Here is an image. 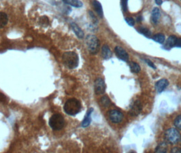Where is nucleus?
<instances>
[{
	"mask_svg": "<svg viewBox=\"0 0 181 153\" xmlns=\"http://www.w3.org/2000/svg\"><path fill=\"white\" fill-rule=\"evenodd\" d=\"M81 107L80 102L79 100H77L76 99L72 98L69 99V100L65 103L63 108L65 112L67 114L70 116H75L80 112Z\"/></svg>",
	"mask_w": 181,
	"mask_h": 153,
	"instance_id": "obj_1",
	"label": "nucleus"
},
{
	"mask_svg": "<svg viewBox=\"0 0 181 153\" xmlns=\"http://www.w3.org/2000/svg\"><path fill=\"white\" fill-rule=\"evenodd\" d=\"M62 59L63 63L69 69H75L78 67L79 63V58L77 54L74 52H65Z\"/></svg>",
	"mask_w": 181,
	"mask_h": 153,
	"instance_id": "obj_2",
	"label": "nucleus"
},
{
	"mask_svg": "<svg viewBox=\"0 0 181 153\" xmlns=\"http://www.w3.org/2000/svg\"><path fill=\"white\" fill-rule=\"evenodd\" d=\"M49 125L53 130H61L62 129L65 125V120L61 114H53L49 119Z\"/></svg>",
	"mask_w": 181,
	"mask_h": 153,
	"instance_id": "obj_3",
	"label": "nucleus"
},
{
	"mask_svg": "<svg viewBox=\"0 0 181 153\" xmlns=\"http://www.w3.org/2000/svg\"><path fill=\"white\" fill-rule=\"evenodd\" d=\"M86 44H87L89 52L93 54H96L100 48V41L96 36L88 35L86 38Z\"/></svg>",
	"mask_w": 181,
	"mask_h": 153,
	"instance_id": "obj_4",
	"label": "nucleus"
},
{
	"mask_svg": "<svg viewBox=\"0 0 181 153\" xmlns=\"http://www.w3.org/2000/svg\"><path fill=\"white\" fill-rule=\"evenodd\" d=\"M165 137L168 142L172 144H175L178 143V142L179 141L180 138V135L177 129H174V128H170V129L166 130Z\"/></svg>",
	"mask_w": 181,
	"mask_h": 153,
	"instance_id": "obj_5",
	"label": "nucleus"
},
{
	"mask_svg": "<svg viewBox=\"0 0 181 153\" xmlns=\"http://www.w3.org/2000/svg\"><path fill=\"white\" fill-rule=\"evenodd\" d=\"M95 92L97 95H101L106 91V84L104 80L99 78L95 81L94 85Z\"/></svg>",
	"mask_w": 181,
	"mask_h": 153,
	"instance_id": "obj_6",
	"label": "nucleus"
},
{
	"mask_svg": "<svg viewBox=\"0 0 181 153\" xmlns=\"http://www.w3.org/2000/svg\"><path fill=\"white\" fill-rule=\"evenodd\" d=\"M109 117L110 121L114 123H119L123 121V114L121 113L120 111L117 110H111Z\"/></svg>",
	"mask_w": 181,
	"mask_h": 153,
	"instance_id": "obj_7",
	"label": "nucleus"
},
{
	"mask_svg": "<svg viewBox=\"0 0 181 153\" xmlns=\"http://www.w3.org/2000/svg\"><path fill=\"white\" fill-rule=\"evenodd\" d=\"M115 53H116L117 56L121 60L123 61H128L129 60V55L127 52L123 49V48L120 46H117L114 49Z\"/></svg>",
	"mask_w": 181,
	"mask_h": 153,
	"instance_id": "obj_8",
	"label": "nucleus"
},
{
	"mask_svg": "<svg viewBox=\"0 0 181 153\" xmlns=\"http://www.w3.org/2000/svg\"><path fill=\"white\" fill-rule=\"evenodd\" d=\"M142 103L140 101H136L134 103L131 107V109L130 110V114L131 116H138L140 113V112L142 110Z\"/></svg>",
	"mask_w": 181,
	"mask_h": 153,
	"instance_id": "obj_9",
	"label": "nucleus"
},
{
	"mask_svg": "<svg viewBox=\"0 0 181 153\" xmlns=\"http://www.w3.org/2000/svg\"><path fill=\"white\" fill-rule=\"evenodd\" d=\"M168 85H169L168 80L165 79V78H163V79L159 80L157 82V83L155 85V87L158 93H162L167 87Z\"/></svg>",
	"mask_w": 181,
	"mask_h": 153,
	"instance_id": "obj_10",
	"label": "nucleus"
},
{
	"mask_svg": "<svg viewBox=\"0 0 181 153\" xmlns=\"http://www.w3.org/2000/svg\"><path fill=\"white\" fill-rule=\"evenodd\" d=\"M70 25H71L72 30L74 31V32L75 33V34L76 35V36L78 37V38H80V39H83L84 38L85 34H84L83 31L81 30V29L80 28V27L76 23H74V22L71 23Z\"/></svg>",
	"mask_w": 181,
	"mask_h": 153,
	"instance_id": "obj_11",
	"label": "nucleus"
},
{
	"mask_svg": "<svg viewBox=\"0 0 181 153\" xmlns=\"http://www.w3.org/2000/svg\"><path fill=\"white\" fill-rule=\"evenodd\" d=\"M177 39L178 38L174 36H170L169 38H167L166 43L165 44V46L164 47H165L166 49H167V50H169V49L176 46V42H177Z\"/></svg>",
	"mask_w": 181,
	"mask_h": 153,
	"instance_id": "obj_12",
	"label": "nucleus"
},
{
	"mask_svg": "<svg viewBox=\"0 0 181 153\" xmlns=\"http://www.w3.org/2000/svg\"><path fill=\"white\" fill-rule=\"evenodd\" d=\"M160 16H161V14H160V10L159 8H153L151 14V20L153 24L157 25L159 23Z\"/></svg>",
	"mask_w": 181,
	"mask_h": 153,
	"instance_id": "obj_13",
	"label": "nucleus"
},
{
	"mask_svg": "<svg viewBox=\"0 0 181 153\" xmlns=\"http://www.w3.org/2000/svg\"><path fill=\"white\" fill-rule=\"evenodd\" d=\"M93 6L94 10H96L97 14H98V16H100V18H103V16H104V12H103L101 4L98 1H97V0H93Z\"/></svg>",
	"mask_w": 181,
	"mask_h": 153,
	"instance_id": "obj_14",
	"label": "nucleus"
},
{
	"mask_svg": "<svg viewBox=\"0 0 181 153\" xmlns=\"http://www.w3.org/2000/svg\"><path fill=\"white\" fill-rule=\"evenodd\" d=\"M93 111V108H89L87 113L86 114L85 117L83 119V121L82 123V127H87L89 126L90 122H91V117H90V115H91Z\"/></svg>",
	"mask_w": 181,
	"mask_h": 153,
	"instance_id": "obj_15",
	"label": "nucleus"
},
{
	"mask_svg": "<svg viewBox=\"0 0 181 153\" xmlns=\"http://www.w3.org/2000/svg\"><path fill=\"white\" fill-rule=\"evenodd\" d=\"M101 55L104 59H109L112 57V52L108 45H104L101 48Z\"/></svg>",
	"mask_w": 181,
	"mask_h": 153,
	"instance_id": "obj_16",
	"label": "nucleus"
},
{
	"mask_svg": "<svg viewBox=\"0 0 181 153\" xmlns=\"http://www.w3.org/2000/svg\"><path fill=\"white\" fill-rule=\"evenodd\" d=\"M63 2L68 5L72 6L75 8H81L83 6V3L80 0H63Z\"/></svg>",
	"mask_w": 181,
	"mask_h": 153,
	"instance_id": "obj_17",
	"label": "nucleus"
},
{
	"mask_svg": "<svg viewBox=\"0 0 181 153\" xmlns=\"http://www.w3.org/2000/svg\"><path fill=\"white\" fill-rule=\"evenodd\" d=\"M8 22V16L4 12H0V29L5 27Z\"/></svg>",
	"mask_w": 181,
	"mask_h": 153,
	"instance_id": "obj_18",
	"label": "nucleus"
},
{
	"mask_svg": "<svg viewBox=\"0 0 181 153\" xmlns=\"http://www.w3.org/2000/svg\"><path fill=\"white\" fill-rule=\"evenodd\" d=\"M138 31L141 34L144 35L145 36H146V38H149L151 37V31L149 30V29H147L145 27H140L138 29Z\"/></svg>",
	"mask_w": 181,
	"mask_h": 153,
	"instance_id": "obj_19",
	"label": "nucleus"
},
{
	"mask_svg": "<svg viewBox=\"0 0 181 153\" xmlns=\"http://www.w3.org/2000/svg\"><path fill=\"white\" fill-rule=\"evenodd\" d=\"M129 68L131 72L134 73H136V74L140 72V69H141L140 65L138 63H135V62H131V63H129Z\"/></svg>",
	"mask_w": 181,
	"mask_h": 153,
	"instance_id": "obj_20",
	"label": "nucleus"
},
{
	"mask_svg": "<svg viewBox=\"0 0 181 153\" xmlns=\"http://www.w3.org/2000/svg\"><path fill=\"white\" fill-rule=\"evenodd\" d=\"M165 36L162 34H157L153 37V40L159 44H163L165 42Z\"/></svg>",
	"mask_w": 181,
	"mask_h": 153,
	"instance_id": "obj_21",
	"label": "nucleus"
},
{
	"mask_svg": "<svg viewBox=\"0 0 181 153\" xmlns=\"http://www.w3.org/2000/svg\"><path fill=\"white\" fill-rule=\"evenodd\" d=\"M167 145L166 143H161L156 148L157 152H167Z\"/></svg>",
	"mask_w": 181,
	"mask_h": 153,
	"instance_id": "obj_22",
	"label": "nucleus"
},
{
	"mask_svg": "<svg viewBox=\"0 0 181 153\" xmlns=\"http://www.w3.org/2000/svg\"><path fill=\"white\" fill-rule=\"evenodd\" d=\"M100 102H101V104L104 107H108L110 105V100L107 96H104L101 97Z\"/></svg>",
	"mask_w": 181,
	"mask_h": 153,
	"instance_id": "obj_23",
	"label": "nucleus"
},
{
	"mask_svg": "<svg viewBox=\"0 0 181 153\" xmlns=\"http://www.w3.org/2000/svg\"><path fill=\"white\" fill-rule=\"evenodd\" d=\"M174 125L178 129L181 130V115L178 116L174 121Z\"/></svg>",
	"mask_w": 181,
	"mask_h": 153,
	"instance_id": "obj_24",
	"label": "nucleus"
},
{
	"mask_svg": "<svg viewBox=\"0 0 181 153\" xmlns=\"http://www.w3.org/2000/svg\"><path fill=\"white\" fill-rule=\"evenodd\" d=\"M127 2L128 0H121V7L124 12H127Z\"/></svg>",
	"mask_w": 181,
	"mask_h": 153,
	"instance_id": "obj_25",
	"label": "nucleus"
},
{
	"mask_svg": "<svg viewBox=\"0 0 181 153\" xmlns=\"http://www.w3.org/2000/svg\"><path fill=\"white\" fill-rule=\"evenodd\" d=\"M125 21L129 26H134L135 25V20L132 18H126Z\"/></svg>",
	"mask_w": 181,
	"mask_h": 153,
	"instance_id": "obj_26",
	"label": "nucleus"
},
{
	"mask_svg": "<svg viewBox=\"0 0 181 153\" xmlns=\"http://www.w3.org/2000/svg\"><path fill=\"white\" fill-rule=\"evenodd\" d=\"M89 15L90 16V18H91L92 20L93 21V23H97V19H96V16H95V15H94V14L93 13V12L91 11H89Z\"/></svg>",
	"mask_w": 181,
	"mask_h": 153,
	"instance_id": "obj_27",
	"label": "nucleus"
},
{
	"mask_svg": "<svg viewBox=\"0 0 181 153\" xmlns=\"http://www.w3.org/2000/svg\"><path fill=\"white\" fill-rule=\"evenodd\" d=\"M145 61L147 63V65H149L150 66V67H151L152 68H153V69H156L155 64L151 60H149V59H145Z\"/></svg>",
	"mask_w": 181,
	"mask_h": 153,
	"instance_id": "obj_28",
	"label": "nucleus"
},
{
	"mask_svg": "<svg viewBox=\"0 0 181 153\" xmlns=\"http://www.w3.org/2000/svg\"><path fill=\"white\" fill-rule=\"evenodd\" d=\"M172 152H181V148H178V147H176V148H174L172 150Z\"/></svg>",
	"mask_w": 181,
	"mask_h": 153,
	"instance_id": "obj_29",
	"label": "nucleus"
},
{
	"mask_svg": "<svg viewBox=\"0 0 181 153\" xmlns=\"http://www.w3.org/2000/svg\"><path fill=\"white\" fill-rule=\"evenodd\" d=\"M176 46L181 48V38H178L177 39V42H176Z\"/></svg>",
	"mask_w": 181,
	"mask_h": 153,
	"instance_id": "obj_30",
	"label": "nucleus"
},
{
	"mask_svg": "<svg viewBox=\"0 0 181 153\" xmlns=\"http://www.w3.org/2000/svg\"><path fill=\"white\" fill-rule=\"evenodd\" d=\"M155 2H156V3L157 4V5L159 6L162 3V0H155Z\"/></svg>",
	"mask_w": 181,
	"mask_h": 153,
	"instance_id": "obj_31",
	"label": "nucleus"
},
{
	"mask_svg": "<svg viewBox=\"0 0 181 153\" xmlns=\"http://www.w3.org/2000/svg\"><path fill=\"white\" fill-rule=\"evenodd\" d=\"M3 100H5V97H4V96L2 93H0V100L2 101Z\"/></svg>",
	"mask_w": 181,
	"mask_h": 153,
	"instance_id": "obj_32",
	"label": "nucleus"
}]
</instances>
